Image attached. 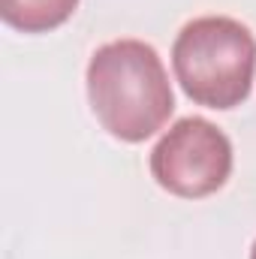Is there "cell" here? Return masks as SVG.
Wrapping results in <instances>:
<instances>
[{
	"mask_svg": "<svg viewBox=\"0 0 256 259\" xmlns=\"http://www.w3.org/2000/svg\"><path fill=\"white\" fill-rule=\"evenodd\" d=\"M88 100L103 130L121 142H145L175 112L169 72L157 49L142 39H115L88 64Z\"/></svg>",
	"mask_w": 256,
	"mask_h": 259,
	"instance_id": "cell-1",
	"label": "cell"
},
{
	"mask_svg": "<svg viewBox=\"0 0 256 259\" xmlns=\"http://www.w3.org/2000/svg\"><path fill=\"white\" fill-rule=\"evenodd\" d=\"M172 69L193 103L235 109L253 91L256 39L229 15H202L181 27L172 46Z\"/></svg>",
	"mask_w": 256,
	"mask_h": 259,
	"instance_id": "cell-2",
	"label": "cell"
},
{
	"mask_svg": "<svg viewBox=\"0 0 256 259\" xmlns=\"http://www.w3.org/2000/svg\"><path fill=\"white\" fill-rule=\"evenodd\" d=\"M151 175L166 193L205 199L232 175V142L205 118H181L154 145Z\"/></svg>",
	"mask_w": 256,
	"mask_h": 259,
	"instance_id": "cell-3",
	"label": "cell"
},
{
	"mask_svg": "<svg viewBox=\"0 0 256 259\" xmlns=\"http://www.w3.org/2000/svg\"><path fill=\"white\" fill-rule=\"evenodd\" d=\"M78 0H0V18L21 33H49L66 24Z\"/></svg>",
	"mask_w": 256,
	"mask_h": 259,
	"instance_id": "cell-4",
	"label": "cell"
},
{
	"mask_svg": "<svg viewBox=\"0 0 256 259\" xmlns=\"http://www.w3.org/2000/svg\"><path fill=\"white\" fill-rule=\"evenodd\" d=\"M250 259H256V241H253V250H250Z\"/></svg>",
	"mask_w": 256,
	"mask_h": 259,
	"instance_id": "cell-5",
	"label": "cell"
}]
</instances>
